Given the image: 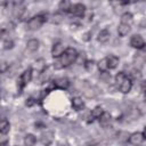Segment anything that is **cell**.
Returning a JSON list of instances; mask_svg holds the SVG:
<instances>
[{"label":"cell","mask_w":146,"mask_h":146,"mask_svg":"<svg viewBox=\"0 0 146 146\" xmlns=\"http://www.w3.org/2000/svg\"><path fill=\"white\" fill-rule=\"evenodd\" d=\"M78 58V51L74 48H66L64 50V52L60 55V57H58L56 59V62L54 63V67L55 68H64L70 66L71 64H73Z\"/></svg>","instance_id":"obj_1"},{"label":"cell","mask_w":146,"mask_h":146,"mask_svg":"<svg viewBox=\"0 0 146 146\" xmlns=\"http://www.w3.org/2000/svg\"><path fill=\"white\" fill-rule=\"evenodd\" d=\"M46 21H47V16L46 15H42V14L36 15V16L32 17L27 22V30H30V31H36V30H39L44 24Z\"/></svg>","instance_id":"obj_2"},{"label":"cell","mask_w":146,"mask_h":146,"mask_svg":"<svg viewBox=\"0 0 146 146\" xmlns=\"http://www.w3.org/2000/svg\"><path fill=\"white\" fill-rule=\"evenodd\" d=\"M31 79H32V68H27V70H25V71L21 74V76H19V81H18V87H19V89L22 90V89L31 81Z\"/></svg>","instance_id":"obj_3"},{"label":"cell","mask_w":146,"mask_h":146,"mask_svg":"<svg viewBox=\"0 0 146 146\" xmlns=\"http://www.w3.org/2000/svg\"><path fill=\"white\" fill-rule=\"evenodd\" d=\"M145 140V136L143 132H133L129 136V143L133 146H139L144 143Z\"/></svg>","instance_id":"obj_4"},{"label":"cell","mask_w":146,"mask_h":146,"mask_svg":"<svg viewBox=\"0 0 146 146\" xmlns=\"http://www.w3.org/2000/svg\"><path fill=\"white\" fill-rule=\"evenodd\" d=\"M130 46L133 47V48H136V49H144V47H145V41H144V39H143L141 35L135 34V35H132L131 39H130Z\"/></svg>","instance_id":"obj_5"},{"label":"cell","mask_w":146,"mask_h":146,"mask_svg":"<svg viewBox=\"0 0 146 146\" xmlns=\"http://www.w3.org/2000/svg\"><path fill=\"white\" fill-rule=\"evenodd\" d=\"M70 13L76 17H82L86 13V6L83 3H75L71 6V10Z\"/></svg>","instance_id":"obj_6"},{"label":"cell","mask_w":146,"mask_h":146,"mask_svg":"<svg viewBox=\"0 0 146 146\" xmlns=\"http://www.w3.org/2000/svg\"><path fill=\"white\" fill-rule=\"evenodd\" d=\"M131 88H132V81H131V79L127 75L125 78H124V80L117 86V89L122 92V94H128L130 90H131Z\"/></svg>","instance_id":"obj_7"},{"label":"cell","mask_w":146,"mask_h":146,"mask_svg":"<svg viewBox=\"0 0 146 146\" xmlns=\"http://www.w3.org/2000/svg\"><path fill=\"white\" fill-rule=\"evenodd\" d=\"M64 47H63V44H62V42H55L54 43V46H52V49H51V56L54 57V58H58V57H60V55L64 52Z\"/></svg>","instance_id":"obj_8"},{"label":"cell","mask_w":146,"mask_h":146,"mask_svg":"<svg viewBox=\"0 0 146 146\" xmlns=\"http://www.w3.org/2000/svg\"><path fill=\"white\" fill-rule=\"evenodd\" d=\"M40 140H41V143H42L43 146H49L52 143V140H54V132L52 131H49V130L46 131V132H43L41 135Z\"/></svg>","instance_id":"obj_9"},{"label":"cell","mask_w":146,"mask_h":146,"mask_svg":"<svg viewBox=\"0 0 146 146\" xmlns=\"http://www.w3.org/2000/svg\"><path fill=\"white\" fill-rule=\"evenodd\" d=\"M70 86V81L66 78H58L54 81V87L58 89H67Z\"/></svg>","instance_id":"obj_10"},{"label":"cell","mask_w":146,"mask_h":146,"mask_svg":"<svg viewBox=\"0 0 146 146\" xmlns=\"http://www.w3.org/2000/svg\"><path fill=\"white\" fill-rule=\"evenodd\" d=\"M105 58H106V62H107V68L114 70L119 65V57H116L115 55H108Z\"/></svg>","instance_id":"obj_11"},{"label":"cell","mask_w":146,"mask_h":146,"mask_svg":"<svg viewBox=\"0 0 146 146\" xmlns=\"http://www.w3.org/2000/svg\"><path fill=\"white\" fill-rule=\"evenodd\" d=\"M98 120H99V123H100V125H102L103 128H108V127L111 125V121H112V117H111L110 113H107V112H104V113L102 114V116H100Z\"/></svg>","instance_id":"obj_12"},{"label":"cell","mask_w":146,"mask_h":146,"mask_svg":"<svg viewBox=\"0 0 146 146\" xmlns=\"http://www.w3.org/2000/svg\"><path fill=\"white\" fill-rule=\"evenodd\" d=\"M110 36H111L110 31H108L107 29H103V30L99 32V34H98V41H99L100 43H106V42L110 40Z\"/></svg>","instance_id":"obj_13"},{"label":"cell","mask_w":146,"mask_h":146,"mask_svg":"<svg viewBox=\"0 0 146 146\" xmlns=\"http://www.w3.org/2000/svg\"><path fill=\"white\" fill-rule=\"evenodd\" d=\"M39 46H40V42H39V40H36V39H31V40H29L27 41V43H26V48H27V50L29 51H36L38 49H39Z\"/></svg>","instance_id":"obj_14"},{"label":"cell","mask_w":146,"mask_h":146,"mask_svg":"<svg viewBox=\"0 0 146 146\" xmlns=\"http://www.w3.org/2000/svg\"><path fill=\"white\" fill-rule=\"evenodd\" d=\"M9 129H10V123L7 119H1L0 120V133L2 135H6L9 132Z\"/></svg>","instance_id":"obj_15"},{"label":"cell","mask_w":146,"mask_h":146,"mask_svg":"<svg viewBox=\"0 0 146 146\" xmlns=\"http://www.w3.org/2000/svg\"><path fill=\"white\" fill-rule=\"evenodd\" d=\"M132 21H133V17H132V14L131 13H124L122 16H121V24H125V25H130L132 24Z\"/></svg>","instance_id":"obj_16"},{"label":"cell","mask_w":146,"mask_h":146,"mask_svg":"<svg viewBox=\"0 0 146 146\" xmlns=\"http://www.w3.org/2000/svg\"><path fill=\"white\" fill-rule=\"evenodd\" d=\"M130 29H131L130 25H125V24H121L120 23V25L117 27V33H119L120 36H125L130 32Z\"/></svg>","instance_id":"obj_17"},{"label":"cell","mask_w":146,"mask_h":146,"mask_svg":"<svg viewBox=\"0 0 146 146\" xmlns=\"http://www.w3.org/2000/svg\"><path fill=\"white\" fill-rule=\"evenodd\" d=\"M35 143H36V138L34 137V135L27 133L24 137V144H25V146H34Z\"/></svg>","instance_id":"obj_18"},{"label":"cell","mask_w":146,"mask_h":146,"mask_svg":"<svg viewBox=\"0 0 146 146\" xmlns=\"http://www.w3.org/2000/svg\"><path fill=\"white\" fill-rule=\"evenodd\" d=\"M72 106H73L76 111H79V110H81V108L84 106V103H83L82 98H80V97H74V98H72Z\"/></svg>","instance_id":"obj_19"},{"label":"cell","mask_w":146,"mask_h":146,"mask_svg":"<svg viewBox=\"0 0 146 146\" xmlns=\"http://www.w3.org/2000/svg\"><path fill=\"white\" fill-rule=\"evenodd\" d=\"M71 6H72V3H71V2H68V1H60V2H59L58 8L60 9V11L70 13V10H71Z\"/></svg>","instance_id":"obj_20"},{"label":"cell","mask_w":146,"mask_h":146,"mask_svg":"<svg viewBox=\"0 0 146 146\" xmlns=\"http://www.w3.org/2000/svg\"><path fill=\"white\" fill-rule=\"evenodd\" d=\"M103 113H104V110H103L100 106H96V107L91 111V117H92V119H99Z\"/></svg>","instance_id":"obj_21"},{"label":"cell","mask_w":146,"mask_h":146,"mask_svg":"<svg viewBox=\"0 0 146 146\" xmlns=\"http://www.w3.org/2000/svg\"><path fill=\"white\" fill-rule=\"evenodd\" d=\"M98 68H99V71L103 72V73H105V71L108 70V68H107V62H106V58H103V59H100V60L98 62Z\"/></svg>","instance_id":"obj_22"},{"label":"cell","mask_w":146,"mask_h":146,"mask_svg":"<svg viewBox=\"0 0 146 146\" xmlns=\"http://www.w3.org/2000/svg\"><path fill=\"white\" fill-rule=\"evenodd\" d=\"M125 76H127V74H125L124 72H119V73L115 75V84H116V87L124 80Z\"/></svg>","instance_id":"obj_23"},{"label":"cell","mask_w":146,"mask_h":146,"mask_svg":"<svg viewBox=\"0 0 146 146\" xmlns=\"http://www.w3.org/2000/svg\"><path fill=\"white\" fill-rule=\"evenodd\" d=\"M9 67V64L6 62V60H0V73H3L8 70Z\"/></svg>","instance_id":"obj_24"},{"label":"cell","mask_w":146,"mask_h":146,"mask_svg":"<svg viewBox=\"0 0 146 146\" xmlns=\"http://www.w3.org/2000/svg\"><path fill=\"white\" fill-rule=\"evenodd\" d=\"M3 47H5V49H11L14 47V42L11 40H6L3 42Z\"/></svg>","instance_id":"obj_25"},{"label":"cell","mask_w":146,"mask_h":146,"mask_svg":"<svg viewBox=\"0 0 146 146\" xmlns=\"http://www.w3.org/2000/svg\"><path fill=\"white\" fill-rule=\"evenodd\" d=\"M86 67H87V70H91L94 67V62L92 60H87L86 62Z\"/></svg>","instance_id":"obj_26"},{"label":"cell","mask_w":146,"mask_h":146,"mask_svg":"<svg viewBox=\"0 0 146 146\" xmlns=\"http://www.w3.org/2000/svg\"><path fill=\"white\" fill-rule=\"evenodd\" d=\"M0 146H8V141H1Z\"/></svg>","instance_id":"obj_27"},{"label":"cell","mask_w":146,"mask_h":146,"mask_svg":"<svg viewBox=\"0 0 146 146\" xmlns=\"http://www.w3.org/2000/svg\"><path fill=\"white\" fill-rule=\"evenodd\" d=\"M0 34H1V30H0Z\"/></svg>","instance_id":"obj_28"}]
</instances>
